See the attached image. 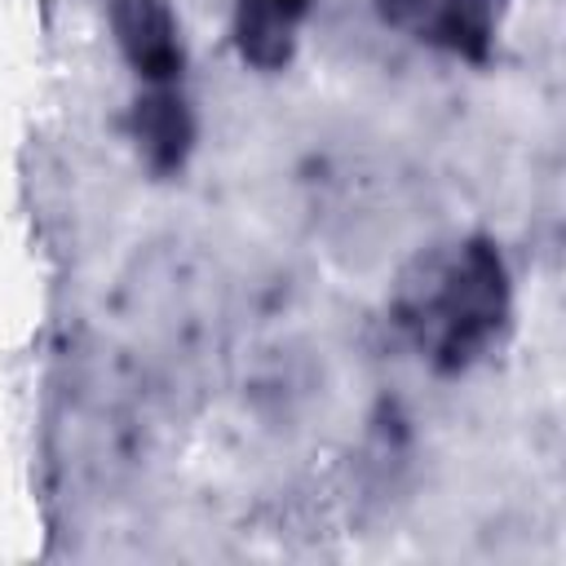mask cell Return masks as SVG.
<instances>
[{"mask_svg":"<svg viewBox=\"0 0 566 566\" xmlns=\"http://www.w3.org/2000/svg\"><path fill=\"white\" fill-rule=\"evenodd\" d=\"M111 31L128 66L146 84H177L186 71V49L177 13L168 0H111Z\"/></svg>","mask_w":566,"mask_h":566,"instance_id":"cell-2","label":"cell"},{"mask_svg":"<svg viewBox=\"0 0 566 566\" xmlns=\"http://www.w3.org/2000/svg\"><path fill=\"white\" fill-rule=\"evenodd\" d=\"M509 4L513 0H438L424 40L482 66L491 57V44H495V31H500Z\"/></svg>","mask_w":566,"mask_h":566,"instance_id":"cell-5","label":"cell"},{"mask_svg":"<svg viewBox=\"0 0 566 566\" xmlns=\"http://www.w3.org/2000/svg\"><path fill=\"white\" fill-rule=\"evenodd\" d=\"M371 9L380 13V22H389V27L411 31V35H420V40H424V31H429V22H433L438 0H371Z\"/></svg>","mask_w":566,"mask_h":566,"instance_id":"cell-6","label":"cell"},{"mask_svg":"<svg viewBox=\"0 0 566 566\" xmlns=\"http://www.w3.org/2000/svg\"><path fill=\"white\" fill-rule=\"evenodd\" d=\"M314 0H234V49L252 71H283L296 57Z\"/></svg>","mask_w":566,"mask_h":566,"instance_id":"cell-4","label":"cell"},{"mask_svg":"<svg viewBox=\"0 0 566 566\" xmlns=\"http://www.w3.org/2000/svg\"><path fill=\"white\" fill-rule=\"evenodd\" d=\"M128 137L142 155V164L155 177H172L186 168L195 150V115L190 102L172 84H150L133 111H128Z\"/></svg>","mask_w":566,"mask_h":566,"instance_id":"cell-3","label":"cell"},{"mask_svg":"<svg viewBox=\"0 0 566 566\" xmlns=\"http://www.w3.org/2000/svg\"><path fill=\"white\" fill-rule=\"evenodd\" d=\"M394 314L438 376L478 367L504 340L513 314V287L500 248L473 234L451 252L420 261V274L402 279Z\"/></svg>","mask_w":566,"mask_h":566,"instance_id":"cell-1","label":"cell"}]
</instances>
